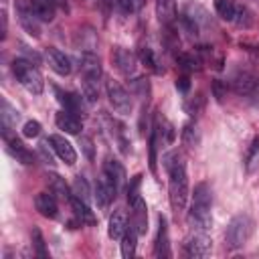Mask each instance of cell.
Wrapping results in <instances>:
<instances>
[{
    "instance_id": "83f0119b",
    "label": "cell",
    "mask_w": 259,
    "mask_h": 259,
    "mask_svg": "<svg viewBox=\"0 0 259 259\" xmlns=\"http://www.w3.org/2000/svg\"><path fill=\"white\" fill-rule=\"evenodd\" d=\"M182 144L188 148H196L200 144V132L194 123H186L182 130Z\"/></svg>"
},
{
    "instance_id": "f546056e",
    "label": "cell",
    "mask_w": 259,
    "mask_h": 259,
    "mask_svg": "<svg viewBox=\"0 0 259 259\" xmlns=\"http://www.w3.org/2000/svg\"><path fill=\"white\" fill-rule=\"evenodd\" d=\"M245 168H247V172H255L259 168V138L253 140V144H251V148L247 152Z\"/></svg>"
},
{
    "instance_id": "7a4b0ae2",
    "label": "cell",
    "mask_w": 259,
    "mask_h": 259,
    "mask_svg": "<svg viewBox=\"0 0 259 259\" xmlns=\"http://www.w3.org/2000/svg\"><path fill=\"white\" fill-rule=\"evenodd\" d=\"M210 204H212V196H210L208 184L206 182L196 184L194 194H192V204H190V210H188V223L200 233H206L212 227Z\"/></svg>"
},
{
    "instance_id": "44dd1931",
    "label": "cell",
    "mask_w": 259,
    "mask_h": 259,
    "mask_svg": "<svg viewBox=\"0 0 259 259\" xmlns=\"http://www.w3.org/2000/svg\"><path fill=\"white\" fill-rule=\"evenodd\" d=\"M47 182H49V192H53L55 196L63 198V200H71V190L65 182V178H61L59 174H49L47 176Z\"/></svg>"
},
{
    "instance_id": "4fadbf2b",
    "label": "cell",
    "mask_w": 259,
    "mask_h": 259,
    "mask_svg": "<svg viewBox=\"0 0 259 259\" xmlns=\"http://www.w3.org/2000/svg\"><path fill=\"white\" fill-rule=\"evenodd\" d=\"M34 206L47 219H55L57 217V210H59L57 208V198H55L53 192H38L34 196Z\"/></svg>"
},
{
    "instance_id": "ac0fdd59",
    "label": "cell",
    "mask_w": 259,
    "mask_h": 259,
    "mask_svg": "<svg viewBox=\"0 0 259 259\" xmlns=\"http://www.w3.org/2000/svg\"><path fill=\"white\" fill-rule=\"evenodd\" d=\"M28 10L36 16V20L42 22H51L55 18V6L51 4V0H30Z\"/></svg>"
},
{
    "instance_id": "52a82bcc",
    "label": "cell",
    "mask_w": 259,
    "mask_h": 259,
    "mask_svg": "<svg viewBox=\"0 0 259 259\" xmlns=\"http://www.w3.org/2000/svg\"><path fill=\"white\" fill-rule=\"evenodd\" d=\"M117 188H115V184L101 172V176L97 178V182H95V200H97V206L99 208H107L109 204H111V200L117 196Z\"/></svg>"
},
{
    "instance_id": "ab89813d",
    "label": "cell",
    "mask_w": 259,
    "mask_h": 259,
    "mask_svg": "<svg viewBox=\"0 0 259 259\" xmlns=\"http://www.w3.org/2000/svg\"><path fill=\"white\" fill-rule=\"evenodd\" d=\"M188 87H190V81H188V77H186V75L176 79V89H180L182 93H186V91H188Z\"/></svg>"
},
{
    "instance_id": "30bf717a",
    "label": "cell",
    "mask_w": 259,
    "mask_h": 259,
    "mask_svg": "<svg viewBox=\"0 0 259 259\" xmlns=\"http://www.w3.org/2000/svg\"><path fill=\"white\" fill-rule=\"evenodd\" d=\"M45 57H47L49 67H51L57 75H69V73H71V61H69V57H67L65 53H61L59 49L49 47L47 53H45Z\"/></svg>"
},
{
    "instance_id": "d6986e66",
    "label": "cell",
    "mask_w": 259,
    "mask_h": 259,
    "mask_svg": "<svg viewBox=\"0 0 259 259\" xmlns=\"http://www.w3.org/2000/svg\"><path fill=\"white\" fill-rule=\"evenodd\" d=\"M71 206H73V212H75V217L81 221V223H85V225H95V214H93V210L89 208V204H87V200H83V198H79V196H71Z\"/></svg>"
},
{
    "instance_id": "277c9868",
    "label": "cell",
    "mask_w": 259,
    "mask_h": 259,
    "mask_svg": "<svg viewBox=\"0 0 259 259\" xmlns=\"http://www.w3.org/2000/svg\"><path fill=\"white\" fill-rule=\"evenodd\" d=\"M253 233V221L247 214H237L231 219V223L227 225V233H225V241L229 249H239L243 247L249 237Z\"/></svg>"
},
{
    "instance_id": "ffe728a7",
    "label": "cell",
    "mask_w": 259,
    "mask_h": 259,
    "mask_svg": "<svg viewBox=\"0 0 259 259\" xmlns=\"http://www.w3.org/2000/svg\"><path fill=\"white\" fill-rule=\"evenodd\" d=\"M125 229H127V221H125V214H123V210H113L111 212V217H109V227H107V235L111 237V239H121L123 237V233H125Z\"/></svg>"
},
{
    "instance_id": "7402d4cb",
    "label": "cell",
    "mask_w": 259,
    "mask_h": 259,
    "mask_svg": "<svg viewBox=\"0 0 259 259\" xmlns=\"http://www.w3.org/2000/svg\"><path fill=\"white\" fill-rule=\"evenodd\" d=\"M156 16L162 24H170L176 18V0H156Z\"/></svg>"
},
{
    "instance_id": "603a6c76",
    "label": "cell",
    "mask_w": 259,
    "mask_h": 259,
    "mask_svg": "<svg viewBox=\"0 0 259 259\" xmlns=\"http://www.w3.org/2000/svg\"><path fill=\"white\" fill-rule=\"evenodd\" d=\"M138 231H136V227L134 225H130L127 229H125V233H123V237H121V255H123V259H132L134 255H136V241H138Z\"/></svg>"
},
{
    "instance_id": "9a60e30c",
    "label": "cell",
    "mask_w": 259,
    "mask_h": 259,
    "mask_svg": "<svg viewBox=\"0 0 259 259\" xmlns=\"http://www.w3.org/2000/svg\"><path fill=\"white\" fill-rule=\"evenodd\" d=\"M103 174L115 184V188L117 190H121L123 188V184H125V170H123V166H121V162H117V160H105V164H103Z\"/></svg>"
},
{
    "instance_id": "1f68e13d",
    "label": "cell",
    "mask_w": 259,
    "mask_h": 259,
    "mask_svg": "<svg viewBox=\"0 0 259 259\" xmlns=\"http://www.w3.org/2000/svg\"><path fill=\"white\" fill-rule=\"evenodd\" d=\"M30 237H32V245H34L36 255H38L40 259H47V257H49V251H47V247H45V239H42V235H40V231H38L36 227L32 229Z\"/></svg>"
},
{
    "instance_id": "60d3db41",
    "label": "cell",
    "mask_w": 259,
    "mask_h": 259,
    "mask_svg": "<svg viewBox=\"0 0 259 259\" xmlns=\"http://www.w3.org/2000/svg\"><path fill=\"white\" fill-rule=\"evenodd\" d=\"M38 150H40V154L45 156V160H47V164H53V158H51V154L47 152V142H42V144H38Z\"/></svg>"
},
{
    "instance_id": "484cf974",
    "label": "cell",
    "mask_w": 259,
    "mask_h": 259,
    "mask_svg": "<svg viewBox=\"0 0 259 259\" xmlns=\"http://www.w3.org/2000/svg\"><path fill=\"white\" fill-rule=\"evenodd\" d=\"M18 18H20V22H22V26L26 28V32L28 34H32V36H40V30H38V24H36V16L30 12V10H24L22 6H18Z\"/></svg>"
},
{
    "instance_id": "cb8c5ba5",
    "label": "cell",
    "mask_w": 259,
    "mask_h": 259,
    "mask_svg": "<svg viewBox=\"0 0 259 259\" xmlns=\"http://www.w3.org/2000/svg\"><path fill=\"white\" fill-rule=\"evenodd\" d=\"M233 87H235V91H237L239 95H249V93L255 91L257 81H255V77L249 75V73H239V75H235V79H233Z\"/></svg>"
},
{
    "instance_id": "8992f818",
    "label": "cell",
    "mask_w": 259,
    "mask_h": 259,
    "mask_svg": "<svg viewBox=\"0 0 259 259\" xmlns=\"http://www.w3.org/2000/svg\"><path fill=\"white\" fill-rule=\"evenodd\" d=\"M210 249H212L210 239L206 237V233H200V231L184 243V253H186V257H192V259H204V257H208L210 255Z\"/></svg>"
},
{
    "instance_id": "4dcf8cb0",
    "label": "cell",
    "mask_w": 259,
    "mask_h": 259,
    "mask_svg": "<svg viewBox=\"0 0 259 259\" xmlns=\"http://www.w3.org/2000/svg\"><path fill=\"white\" fill-rule=\"evenodd\" d=\"M99 83L97 81H89V79H83V97L87 99V103H95L97 101V95H99Z\"/></svg>"
},
{
    "instance_id": "d6a6232c",
    "label": "cell",
    "mask_w": 259,
    "mask_h": 259,
    "mask_svg": "<svg viewBox=\"0 0 259 259\" xmlns=\"http://www.w3.org/2000/svg\"><path fill=\"white\" fill-rule=\"evenodd\" d=\"M73 194L75 196H79V198H83V200H89V186H87V182H85V178L83 176H75V180H73Z\"/></svg>"
},
{
    "instance_id": "836d02e7",
    "label": "cell",
    "mask_w": 259,
    "mask_h": 259,
    "mask_svg": "<svg viewBox=\"0 0 259 259\" xmlns=\"http://www.w3.org/2000/svg\"><path fill=\"white\" fill-rule=\"evenodd\" d=\"M111 4H113V8L115 10H119L121 14H130V12H134L136 10V0H111Z\"/></svg>"
},
{
    "instance_id": "e0dca14e",
    "label": "cell",
    "mask_w": 259,
    "mask_h": 259,
    "mask_svg": "<svg viewBox=\"0 0 259 259\" xmlns=\"http://www.w3.org/2000/svg\"><path fill=\"white\" fill-rule=\"evenodd\" d=\"M158 237H156V247H154V253L156 257H170V243H168V225H166V219L160 217L158 219Z\"/></svg>"
},
{
    "instance_id": "2e32d148",
    "label": "cell",
    "mask_w": 259,
    "mask_h": 259,
    "mask_svg": "<svg viewBox=\"0 0 259 259\" xmlns=\"http://www.w3.org/2000/svg\"><path fill=\"white\" fill-rule=\"evenodd\" d=\"M55 123H57V127L63 130L65 134H79V132L83 130L81 119L75 117L71 111H59V113L55 115Z\"/></svg>"
},
{
    "instance_id": "8d00e7d4",
    "label": "cell",
    "mask_w": 259,
    "mask_h": 259,
    "mask_svg": "<svg viewBox=\"0 0 259 259\" xmlns=\"http://www.w3.org/2000/svg\"><path fill=\"white\" fill-rule=\"evenodd\" d=\"M178 63H180L184 69H190V71H192V69H198V63H196L190 55H180V57H178Z\"/></svg>"
},
{
    "instance_id": "7c38bea8",
    "label": "cell",
    "mask_w": 259,
    "mask_h": 259,
    "mask_svg": "<svg viewBox=\"0 0 259 259\" xmlns=\"http://www.w3.org/2000/svg\"><path fill=\"white\" fill-rule=\"evenodd\" d=\"M81 71H83V79L99 83V79H101V65H99V59L93 53L87 51V53L81 55Z\"/></svg>"
},
{
    "instance_id": "4316f807",
    "label": "cell",
    "mask_w": 259,
    "mask_h": 259,
    "mask_svg": "<svg viewBox=\"0 0 259 259\" xmlns=\"http://www.w3.org/2000/svg\"><path fill=\"white\" fill-rule=\"evenodd\" d=\"M2 134H8V130L18 121V111L8 103V101H2Z\"/></svg>"
},
{
    "instance_id": "9c48e42d",
    "label": "cell",
    "mask_w": 259,
    "mask_h": 259,
    "mask_svg": "<svg viewBox=\"0 0 259 259\" xmlns=\"http://www.w3.org/2000/svg\"><path fill=\"white\" fill-rule=\"evenodd\" d=\"M49 144L53 146V150H55V154L65 162V164H69V166H73L75 162H77V152H75V148H73V144L69 142V140H65L63 136H59V134H55V136H51L49 138Z\"/></svg>"
},
{
    "instance_id": "5b68a950",
    "label": "cell",
    "mask_w": 259,
    "mask_h": 259,
    "mask_svg": "<svg viewBox=\"0 0 259 259\" xmlns=\"http://www.w3.org/2000/svg\"><path fill=\"white\" fill-rule=\"evenodd\" d=\"M105 91H107V97H109V103H111V107L117 111V113H121V115H127L130 111H132V97H130V93L117 83V81H107L105 83Z\"/></svg>"
},
{
    "instance_id": "74e56055",
    "label": "cell",
    "mask_w": 259,
    "mask_h": 259,
    "mask_svg": "<svg viewBox=\"0 0 259 259\" xmlns=\"http://www.w3.org/2000/svg\"><path fill=\"white\" fill-rule=\"evenodd\" d=\"M81 146H83L85 156H87L89 160H93V140L87 138V136H83V138H81Z\"/></svg>"
},
{
    "instance_id": "8fae6325",
    "label": "cell",
    "mask_w": 259,
    "mask_h": 259,
    "mask_svg": "<svg viewBox=\"0 0 259 259\" xmlns=\"http://www.w3.org/2000/svg\"><path fill=\"white\" fill-rule=\"evenodd\" d=\"M130 206H132V225L136 227V231H138L140 235H144V233H146V229H148L146 202L142 200V196H136V198L130 202Z\"/></svg>"
},
{
    "instance_id": "e575fe53",
    "label": "cell",
    "mask_w": 259,
    "mask_h": 259,
    "mask_svg": "<svg viewBox=\"0 0 259 259\" xmlns=\"http://www.w3.org/2000/svg\"><path fill=\"white\" fill-rule=\"evenodd\" d=\"M22 134L24 138H36L40 134V123L34 121V119H28L24 125H22Z\"/></svg>"
},
{
    "instance_id": "3957f363",
    "label": "cell",
    "mask_w": 259,
    "mask_h": 259,
    "mask_svg": "<svg viewBox=\"0 0 259 259\" xmlns=\"http://www.w3.org/2000/svg\"><path fill=\"white\" fill-rule=\"evenodd\" d=\"M12 73H14V77L20 81V85H22L26 91H30V93H34V95L42 93V89H45L42 75H40L38 69L32 67L26 59H14V61H12Z\"/></svg>"
},
{
    "instance_id": "d4e9b609",
    "label": "cell",
    "mask_w": 259,
    "mask_h": 259,
    "mask_svg": "<svg viewBox=\"0 0 259 259\" xmlns=\"http://www.w3.org/2000/svg\"><path fill=\"white\" fill-rule=\"evenodd\" d=\"M214 8H217V12H219V16L223 20L237 22V16H239L241 6H237L235 2H231V0H214Z\"/></svg>"
},
{
    "instance_id": "f1b7e54d",
    "label": "cell",
    "mask_w": 259,
    "mask_h": 259,
    "mask_svg": "<svg viewBox=\"0 0 259 259\" xmlns=\"http://www.w3.org/2000/svg\"><path fill=\"white\" fill-rule=\"evenodd\" d=\"M57 95H59V101L65 105L67 111L77 113V111L81 109V97H79V95H75V93H63V91H59V89H57Z\"/></svg>"
},
{
    "instance_id": "5bb4252c",
    "label": "cell",
    "mask_w": 259,
    "mask_h": 259,
    "mask_svg": "<svg viewBox=\"0 0 259 259\" xmlns=\"http://www.w3.org/2000/svg\"><path fill=\"white\" fill-rule=\"evenodd\" d=\"M4 142H6L8 152H10L18 162H22V164H32V154H30V150H28L20 140L12 138L10 134H4Z\"/></svg>"
},
{
    "instance_id": "d590c367",
    "label": "cell",
    "mask_w": 259,
    "mask_h": 259,
    "mask_svg": "<svg viewBox=\"0 0 259 259\" xmlns=\"http://www.w3.org/2000/svg\"><path fill=\"white\" fill-rule=\"evenodd\" d=\"M140 59H142V63H144V65H148V67H152V69H154L156 61H154V53H152V49L144 47V49L140 51Z\"/></svg>"
},
{
    "instance_id": "6da1fadb",
    "label": "cell",
    "mask_w": 259,
    "mask_h": 259,
    "mask_svg": "<svg viewBox=\"0 0 259 259\" xmlns=\"http://www.w3.org/2000/svg\"><path fill=\"white\" fill-rule=\"evenodd\" d=\"M164 166L168 170V192H170V204L174 212L184 210L186 198H188V174H186V164L184 160L176 154L170 152L164 156Z\"/></svg>"
},
{
    "instance_id": "f35d334b",
    "label": "cell",
    "mask_w": 259,
    "mask_h": 259,
    "mask_svg": "<svg viewBox=\"0 0 259 259\" xmlns=\"http://www.w3.org/2000/svg\"><path fill=\"white\" fill-rule=\"evenodd\" d=\"M225 87H223V83L221 81H214L212 83V93H214V97H217V101H223V97H225Z\"/></svg>"
},
{
    "instance_id": "ba28073f",
    "label": "cell",
    "mask_w": 259,
    "mask_h": 259,
    "mask_svg": "<svg viewBox=\"0 0 259 259\" xmlns=\"http://www.w3.org/2000/svg\"><path fill=\"white\" fill-rule=\"evenodd\" d=\"M111 61H113L115 69H117L121 75L130 77V75L136 73L138 61H136V55H134L132 51H127V49H123V47H115L113 53H111Z\"/></svg>"
}]
</instances>
